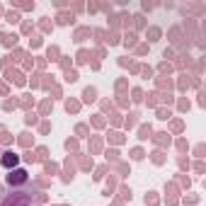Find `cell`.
Segmentation results:
<instances>
[{
	"mask_svg": "<svg viewBox=\"0 0 206 206\" xmlns=\"http://www.w3.org/2000/svg\"><path fill=\"white\" fill-rule=\"evenodd\" d=\"M8 182L10 184H22V182H27V172L24 170H15V172H10Z\"/></svg>",
	"mask_w": 206,
	"mask_h": 206,
	"instance_id": "1",
	"label": "cell"
}]
</instances>
